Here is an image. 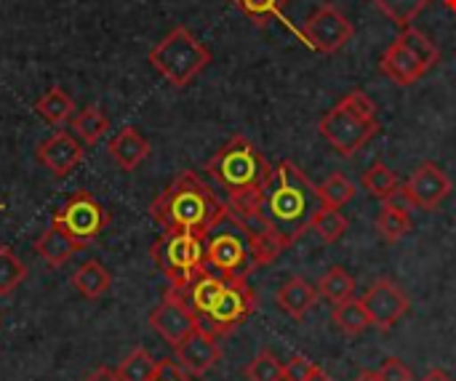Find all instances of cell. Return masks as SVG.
<instances>
[{"instance_id": "33", "label": "cell", "mask_w": 456, "mask_h": 381, "mask_svg": "<svg viewBox=\"0 0 456 381\" xmlns=\"http://www.w3.org/2000/svg\"><path fill=\"white\" fill-rule=\"evenodd\" d=\"M377 230H379V235H382L387 243H398V240H403V238L411 232V216L385 206V208L379 211V216H377Z\"/></svg>"}, {"instance_id": "31", "label": "cell", "mask_w": 456, "mask_h": 381, "mask_svg": "<svg viewBox=\"0 0 456 381\" xmlns=\"http://www.w3.org/2000/svg\"><path fill=\"white\" fill-rule=\"evenodd\" d=\"M387 19H393L401 29L411 27V21L433 3V0H371Z\"/></svg>"}, {"instance_id": "35", "label": "cell", "mask_w": 456, "mask_h": 381, "mask_svg": "<svg viewBox=\"0 0 456 381\" xmlns=\"http://www.w3.org/2000/svg\"><path fill=\"white\" fill-rule=\"evenodd\" d=\"M377 374L382 381H414L411 371L406 369V363L401 358H387L382 363V369H377Z\"/></svg>"}, {"instance_id": "44", "label": "cell", "mask_w": 456, "mask_h": 381, "mask_svg": "<svg viewBox=\"0 0 456 381\" xmlns=\"http://www.w3.org/2000/svg\"><path fill=\"white\" fill-rule=\"evenodd\" d=\"M3 208H5V206H3V203H0V211H3Z\"/></svg>"}, {"instance_id": "21", "label": "cell", "mask_w": 456, "mask_h": 381, "mask_svg": "<svg viewBox=\"0 0 456 381\" xmlns=\"http://www.w3.org/2000/svg\"><path fill=\"white\" fill-rule=\"evenodd\" d=\"M72 286H75V291H77L83 299L96 302V299H102V296L112 288V275H110V270H107L104 264H99V262L91 259V262H83V264L75 270Z\"/></svg>"}, {"instance_id": "17", "label": "cell", "mask_w": 456, "mask_h": 381, "mask_svg": "<svg viewBox=\"0 0 456 381\" xmlns=\"http://www.w3.org/2000/svg\"><path fill=\"white\" fill-rule=\"evenodd\" d=\"M110 158L118 163V168L123 171H136L147 158H150V142L131 126L120 128L118 136L107 144Z\"/></svg>"}, {"instance_id": "38", "label": "cell", "mask_w": 456, "mask_h": 381, "mask_svg": "<svg viewBox=\"0 0 456 381\" xmlns=\"http://www.w3.org/2000/svg\"><path fill=\"white\" fill-rule=\"evenodd\" d=\"M155 381H192V377L187 371H182V366L176 361H160Z\"/></svg>"}, {"instance_id": "32", "label": "cell", "mask_w": 456, "mask_h": 381, "mask_svg": "<svg viewBox=\"0 0 456 381\" xmlns=\"http://www.w3.org/2000/svg\"><path fill=\"white\" fill-rule=\"evenodd\" d=\"M318 195H321L323 206H329V208H342V206H347V203L355 198V184H353L347 176L334 174V176H329L323 184H318Z\"/></svg>"}, {"instance_id": "29", "label": "cell", "mask_w": 456, "mask_h": 381, "mask_svg": "<svg viewBox=\"0 0 456 381\" xmlns=\"http://www.w3.org/2000/svg\"><path fill=\"white\" fill-rule=\"evenodd\" d=\"M29 270L27 264L13 254V248L0 246V296L13 294L24 280H27Z\"/></svg>"}, {"instance_id": "18", "label": "cell", "mask_w": 456, "mask_h": 381, "mask_svg": "<svg viewBox=\"0 0 456 381\" xmlns=\"http://www.w3.org/2000/svg\"><path fill=\"white\" fill-rule=\"evenodd\" d=\"M318 299H321L318 288L305 278H291L278 288V307L294 320L307 318V312L318 304Z\"/></svg>"}, {"instance_id": "11", "label": "cell", "mask_w": 456, "mask_h": 381, "mask_svg": "<svg viewBox=\"0 0 456 381\" xmlns=\"http://www.w3.org/2000/svg\"><path fill=\"white\" fill-rule=\"evenodd\" d=\"M150 326L160 339H166L171 347H176L182 339H187L200 326V318L190 307L187 296L179 288H168L166 296L160 299V304L150 312Z\"/></svg>"}, {"instance_id": "37", "label": "cell", "mask_w": 456, "mask_h": 381, "mask_svg": "<svg viewBox=\"0 0 456 381\" xmlns=\"http://www.w3.org/2000/svg\"><path fill=\"white\" fill-rule=\"evenodd\" d=\"M313 361H307V358H302V355H294L289 363H286V381H305L307 379V374L313 371Z\"/></svg>"}, {"instance_id": "7", "label": "cell", "mask_w": 456, "mask_h": 381, "mask_svg": "<svg viewBox=\"0 0 456 381\" xmlns=\"http://www.w3.org/2000/svg\"><path fill=\"white\" fill-rule=\"evenodd\" d=\"M441 61L438 45L417 27L401 29V35L387 45L379 59V69L395 80L398 85H414L422 75H428Z\"/></svg>"}, {"instance_id": "20", "label": "cell", "mask_w": 456, "mask_h": 381, "mask_svg": "<svg viewBox=\"0 0 456 381\" xmlns=\"http://www.w3.org/2000/svg\"><path fill=\"white\" fill-rule=\"evenodd\" d=\"M224 283H227V278H222V275H216L214 270L206 267V270H203L182 294L187 296V302H190V307L198 312V318H206L208 310L214 307V302L219 299Z\"/></svg>"}, {"instance_id": "12", "label": "cell", "mask_w": 456, "mask_h": 381, "mask_svg": "<svg viewBox=\"0 0 456 381\" xmlns=\"http://www.w3.org/2000/svg\"><path fill=\"white\" fill-rule=\"evenodd\" d=\"M355 35L353 21L337 8V5H321L302 27L305 45H310L318 53H337L342 51L350 37Z\"/></svg>"}, {"instance_id": "5", "label": "cell", "mask_w": 456, "mask_h": 381, "mask_svg": "<svg viewBox=\"0 0 456 381\" xmlns=\"http://www.w3.org/2000/svg\"><path fill=\"white\" fill-rule=\"evenodd\" d=\"M203 251H206V267L227 280L246 278L251 270L259 267L248 230L230 208L227 216L203 238Z\"/></svg>"}, {"instance_id": "6", "label": "cell", "mask_w": 456, "mask_h": 381, "mask_svg": "<svg viewBox=\"0 0 456 381\" xmlns=\"http://www.w3.org/2000/svg\"><path fill=\"white\" fill-rule=\"evenodd\" d=\"M147 59L174 88H184L211 64V51L187 27H174Z\"/></svg>"}, {"instance_id": "42", "label": "cell", "mask_w": 456, "mask_h": 381, "mask_svg": "<svg viewBox=\"0 0 456 381\" xmlns=\"http://www.w3.org/2000/svg\"><path fill=\"white\" fill-rule=\"evenodd\" d=\"M353 381H382V379H379V374H377V371H363V374H358Z\"/></svg>"}, {"instance_id": "8", "label": "cell", "mask_w": 456, "mask_h": 381, "mask_svg": "<svg viewBox=\"0 0 456 381\" xmlns=\"http://www.w3.org/2000/svg\"><path fill=\"white\" fill-rule=\"evenodd\" d=\"M152 262L155 267L168 278L171 288L184 291L203 270H206V251L203 238L190 232H168L152 243Z\"/></svg>"}, {"instance_id": "14", "label": "cell", "mask_w": 456, "mask_h": 381, "mask_svg": "<svg viewBox=\"0 0 456 381\" xmlns=\"http://www.w3.org/2000/svg\"><path fill=\"white\" fill-rule=\"evenodd\" d=\"M174 361L192 379L195 377H206L222 361V347H219V342H216V336L211 331H206L203 326H198L187 339H182L174 347Z\"/></svg>"}, {"instance_id": "40", "label": "cell", "mask_w": 456, "mask_h": 381, "mask_svg": "<svg viewBox=\"0 0 456 381\" xmlns=\"http://www.w3.org/2000/svg\"><path fill=\"white\" fill-rule=\"evenodd\" d=\"M305 381H331V377H329V374H326V371H323V369L315 363V366H313V371L307 374V379Z\"/></svg>"}, {"instance_id": "19", "label": "cell", "mask_w": 456, "mask_h": 381, "mask_svg": "<svg viewBox=\"0 0 456 381\" xmlns=\"http://www.w3.org/2000/svg\"><path fill=\"white\" fill-rule=\"evenodd\" d=\"M35 254L48 264V267H53V270H59V267H64L77 251H80V246L64 232V230H59L56 224H51L37 240H35Z\"/></svg>"}, {"instance_id": "39", "label": "cell", "mask_w": 456, "mask_h": 381, "mask_svg": "<svg viewBox=\"0 0 456 381\" xmlns=\"http://www.w3.org/2000/svg\"><path fill=\"white\" fill-rule=\"evenodd\" d=\"M83 381H120V377L112 369H96L91 377H86Z\"/></svg>"}, {"instance_id": "10", "label": "cell", "mask_w": 456, "mask_h": 381, "mask_svg": "<svg viewBox=\"0 0 456 381\" xmlns=\"http://www.w3.org/2000/svg\"><path fill=\"white\" fill-rule=\"evenodd\" d=\"M256 307V296L248 286L246 278H232L224 283L219 299L214 302V307L208 310L206 318H200V326L206 331H211L214 336H224L230 331H235Z\"/></svg>"}, {"instance_id": "16", "label": "cell", "mask_w": 456, "mask_h": 381, "mask_svg": "<svg viewBox=\"0 0 456 381\" xmlns=\"http://www.w3.org/2000/svg\"><path fill=\"white\" fill-rule=\"evenodd\" d=\"M409 190L414 195L417 208L425 211H436L449 195H452V179L446 176V171L436 163H419L409 179Z\"/></svg>"}, {"instance_id": "4", "label": "cell", "mask_w": 456, "mask_h": 381, "mask_svg": "<svg viewBox=\"0 0 456 381\" xmlns=\"http://www.w3.org/2000/svg\"><path fill=\"white\" fill-rule=\"evenodd\" d=\"M318 128L342 158H350L379 134L377 104L363 91H350L323 115Z\"/></svg>"}, {"instance_id": "36", "label": "cell", "mask_w": 456, "mask_h": 381, "mask_svg": "<svg viewBox=\"0 0 456 381\" xmlns=\"http://www.w3.org/2000/svg\"><path fill=\"white\" fill-rule=\"evenodd\" d=\"M385 206H387V208H395V211H401V214H411V211L417 208L409 184H398V190L385 200Z\"/></svg>"}, {"instance_id": "24", "label": "cell", "mask_w": 456, "mask_h": 381, "mask_svg": "<svg viewBox=\"0 0 456 381\" xmlns=\"http://www.w3.org/2000/svg\"><path fill=\"white\" fill-rule=\"evenodd\" d=\"M318 294L321 299H326L329 304H342L347 299H353L355 294V278L345 270V267H331L323 272L321 283H318Z\"/></svg>"}, {"instance_id": "34", "label": "cell", "mask_w": 456, "mask_h": 381, "mask_svg": "<svg viewBox=\"0 0 456 381\" xmlns=\"http://www.w3.org/2000/svg\"><path fill=\"white\" fill-rule=\"evenodd\" d=\"M313 230L321 235V240L323 243H337L345 232H347V219L342 216V211L339 208H329V206H323L321 211H318V216H315V222H313Z\"/></svg>"}, {"instance_id": "26", "label": "cell", "mask_w": 456, "mask_h": 381, "mask_svg": "<svg viewBox=\"0 0 456 381\" xmlns=\"http://www.w3.org/2000/svg\"><path fill=\"white\" fill-rule=\"evenodd\" d=\"M235 5H238V11L240 13H246L251 21H256V24H265L267 19H278V21H283L302 43H305V37H302V29L299 27H294L286 16H283V5H286V0H232Z\"/></svg>"}, {"instance_id": "41", "label": "cell", "mask_w": 456, "mask_h": 381, "mask_svg": "<svg viewBox=\"0 0 456 381\" xmlns=\"http://www.w3.org/2000/svg\"><path fill=\"white\" fill-rule=\"evenodd\" d=\"M419 381H454L446 371H441V369H433L425 379H419Z\"/></svg>"}, {"instance_id": "3", "label": "cell", "mask_w": 456, "mask_h": 381, "mask_svg": "<svg viewBox=\"0 0 456 381\" xmlns=\"http://www.w3.org/2000/svg\"><path fill=\"white\" fill-rule=\"evenodd\" d=\"M206 174L227 192V203H240L265 187L273 168L254 142L246 136H232L206 163Z\"/></svg>"}, {"instance_id": "13", "label": "cell", "mask_w": 456, "mask_h": 381, "mask_svg": "<svg viewBox=\"0 0 456 381\" xmlns=\"http://www.w3.org/2000/svg\"><path fill=\"white\" fill-rule=\"evenodd\" d=\"M361 302L371 326H377L379 331H390L409 312V296L387 278L377 280Z\"/></svg>"}, {"instance_id": "9", "label": "cell", "mask_w": 456, "mask_h": 381, "mask_svg": "<svg viewBox=\"0 0 456 381\" xmlns=\"http://www.w3.org/2000/svg\"><path fill=\"white\" fill-rule=\"evenodd\" d=\"M59 230H64L80 248L91 246L102 232L104 227L110 224V211L86 190H77L56 214H53V222Z\"/></svg>"}, {"instance_id": "43", "label": "cell", "mask_w": 456, "mask_h": 381, "mask_svg": "<svg viewBox=\"0 0 456 381\" xmlns=\"http://www.w3.org/2000/svg\"><path fill=\"white\" fill-rule=\"evenodd\" d=\"M444 3H446V8H449V11L456 16V0H444Z\"/></svg>"}, {"instance_id": "30", "label": "cell", "mask_w": 456, "mask_h": 381, "mask_svg": "<svg viewBox=\"0 0 456 381\" xmlns=\"http://www.w3.org/2000/svg\"><path fill=\"white\" fill-rule=\"evenodd\" d=\"M243 377L246 381H286V363L273 350H262L243 369Z\"/></svg>"}, {"instance_id": "23", "label": "cell", "mask_w": 456, "mask_h": 381, "mask_svg": "<svg viewBox=\"0 0 456 381\" xmlns=\"http://www.w3.org/2000/svg\"><path fill=\"white\" fill-rule=\"evenodd\" d=\"M69 128H72V134H75L83 144H96V142L107 134L110 120H107V115H104L99 107H83V109H77V112L69 118Z\"/></svg>"}, {"instance_id": "2", "label": "cell", "mask_w": 456, "mask_h": 381, "mask_svg": "<svg viewBox=\"0 0 456 381\" xmlns=\"http://www.w3.org/2000/svg\"><path fill=\"white\" fill-rule=\"evenodd\" d=\"M150 214L168 232H190L206 238L227 216V203H222L195 171H182L152 200Z\"/></svg>"}, {"instance_id": "15", "label": "cell", "mask_w": 456, "mask_h": 381, "mask_svg": "<svg viewBox=\"0 0 456 381\" xmlns=\"http://www.w3.org/2000/svg\"><path fill=\"white\" fill-rule=\"evenodd\" d=\"M86 150H83V142L69 134V131H56L51 134L45 142L37 144L35 150V158L40 166H45L56 179H64L75 171V166L83 160Z\"/></svg>"}, {"instance_id": "1", "label": "cell", "mask_w": 456, "mask_h": 381, "mask_svg": "<svg viewBox=\"0 0 456 381\" xmlns=\"http://www.w3.org/2000/svg\"><path fill=\"white\" fill-rule=\"evenodd\" d=\"M227 208L235 214H254L270 230V235L283 248H289L307 230H313V222L323 208V200L318 195V187L297 163L281 160L254 198L227 203Z\"/></svg>"}, {"instance_id": "25", "label": "cell", "mask_w": 456, "mask_h": 381, "mask_svg": "<svg viewBox=\"0 0 456 381\" xmlns=\"http://www.w3.org/2000/svg\"><path fill=\"white\" fill-rule=\"evenodd\" d=\"M361 184H363V190L369 192V198H377V200H382V203H385V200L398 190L401 179L395 176V171H393L387 163L377 160V163H371V166L363 171Z\"/></svg>"}, {"instance_id": "27", "label": "cell", "mask_w": 456, "mask_h": 381, "mask_svg": "<svg viewBox=\"0 0 456 381\" xmlns=\"http://www.w3.org/2000/svg\"><path fill=\"white\" fill-rule=\"evenodd\" d=\"M331 320H334V326H337L345 336H358V334H363V331L371 326V320H369V315H366V310H363V302L355 299V296L347 299V302H342V304H337Z\"/></svg>"}, {"instance_id": "28", "label": "cell", "mask_w": 456, "mask_h": 381, "mask_svg": "<svg viewBox=\"0 0 456 381\" xmlns=\"http://www.w3.org/2000/svg\"><path fill=\"white\" fill-rule=\"evenodd\" d=\"M160 369V361H155L144 347H136L118 369L115 374L120 377V381H155Z\"/></svg>"}, {"instance_id": "22", "label": "cell", "mask_w": 456, "mask_h": 381, "mask_svg": "<svg viewBox=\"0 0 456 381\" xmlns=\"http://www.w3.org/2000/svg\"><path fill=\"white\" fill-rule=\"evenodd\" d=\"M35 112L51 126H61V123H69V118L75 115V101L64 88L53 85L35 101Z\"/></svg>"}]
</instances>
